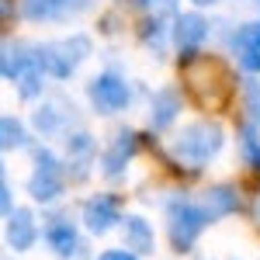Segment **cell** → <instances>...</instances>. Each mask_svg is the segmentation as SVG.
Here are the masks:
<instances>
[{"label": "cell", "mask_w": 260, "mask_h": 260, "mask_svg": "<svg viewBox=\"0 0 260 260\" xmlns=\"http://www.w3.org/2000/svg\"><path fill=\"white\" fill-rule=\"evenodd\" d=\"M205 225H208V215L198 201L174 198L167 205V233H170V243L177 253H187L194 246V240L205 233Z\"/></svg>", "instance_id": "1"}, {"label": "cell", "mask_w": 260, "mask_h": 260, "mask_svg": "<svg viewBox=\"0 0 260 260\" xmlns=\"http://www.w3.org/2000/svg\"><path fill=\"white\" fill-rule=\"evenodd\" d=\"M174 149H177V156H184L187 163L212 160V156L222 149V128L215 125V121H194V125L180 128Z\"/></svg>", "instance_id": "2"}, {"label": "cell", "mask_w": 260, "mask_h": 260, "mask_svg": "<svg viewBox=\"0 0 260 260\" xmlns=\"http://www.w3.org/2000/svg\"><path fill=\"white\" fill-rule=\"evenodd\" d=\"M87 52H90V42L83 39V35H73V39H66V42L45 45L39 52V66L49 70L52 77H70V73L87 59Z\"/></svg>", "instance_id": "3"}, {"label": "cell", "mask_w": 260, "mask_h": 260, "mask_svg": "<svg viewBox=\"0 0 260 260\" xmlns=\"http://www.w3.org/2000/svg\"><path fill=\"white\" fill-rule=\"evenodd\" d=\"M87 98L94 104V111L115 115V111H121L128 104V83L121 77H115V73H101V77H94L87 83Z\"/></svg>", "instance_id": "4"}, {"label": "cell", "mask_w": 260, "mask_h": 260, "mask_svg": "<svg viewBox=\"0 0 260 260\" xmlns=\"http://www.w3.org/2000/svg\"><path fill=\"white\" fill-rule=\"evenodd\" d=\"M35 174H31V180H28V191H31V198L35 201H52L59 198L62 191V170L59 163H56V156L49 153V149H39L35 153Z\"/></svg>", "instance_id": "5"}, {"label": "cell", "mask_w": 260, "mask_h": 260, "mask_svg": "<svg viewBox=\"0 0 260 260\" xmlns=\"http://www.w3.org/2000/svg\"><path fill=\"white\" fill-rule=\"evenodd\" d=\"M90 7H94V0H24L21 14L28 21H66Z\"/></svg>", "instance_id": "6"}, {"label": "cell", "mask_w": 260, "mask_h": 260, "mask_svg": "<svg viewBox=\"0 0 260 260\" xmlns=\"http://www.w3.org/2000/svg\"><path fill=\"white\" fill-rule=\"evenodd\" d=\"M115 222H121L118 198H111V194H94V198L83 205V225H87L94 236H104L108 229H115Z\"/></svg>", "instance_id": "7"}, {"label": "cell", "mask_w": 260, "mask_h": 260, "mask_svg": "<svg viewBox=\"0 0 260 260\" xmlns=\"http://www.w3.org/2000/svg\"><path fill=\"white\" fill-rule=\"evenodd\" d=\"M35 240H39V222H35V215L28 208H14L7 215V246L24 253V250L35 246Z\"/></svg>", "instance_id": "8"}, {"label": "cell", "mask_w": 260, "mask_h": 260, "mask_svg": "<svg viewBox=\"0 0 260 260\" xmlns=\"http://www.w3.org/2000/svg\"><path fill=\"white\" fill-rule=\"evenodd\" d=\"M45 243H49V250H52L56 257H73V253H80V243H77V225L66 219V215L49 219V225H45Z\"/></svg>", "instance_id": "9"}, {"label": "cell", "mask_w": 260, "mask_h": 260, "mask_svg": "<svg viewBox=\"0 0 260 260\" xmlns=\"http://www.w3.org/2000/svg\"><path fill=\"white\" fill-rule=\"evenodd\" d=\"M208 39V21L201 18V14H180L177 21H174V42H177L180 52H194L201 42Z\"/></svg>", "instance_id": "10"}, {"label": "cell", "mask_w": 260, "mask_h": 260, "mask_svg": "<svg viewBox=\"0 0 260 260\" xmlns=\"http://www.w3.org/2000/svg\"><path fill=\"white\" fill-rule=\"evenodd\" d=\"M201 208H205V215L208 222L222 219V215H233L236 208H240V194H236V187H229V184H215V187H208L198 201Z\"/></svg>", "instance_id": "11"}, {"label": "cell", "mask_w": 260, "mask_h": 260, "mask_svg": "<svg viewBox=\"0 0 260 260\" xmlns=\"http://www.w3.org/2000/svg\"><path fill=\"white\" fill-rule=\"evenodd\" d=\"M121 236H125V246L136 250L139 257L153 253L156 250V236H153V225L142 219V215H125L121 219Z\"/></svg>", "instance_id": "12"}, {"label": "cell", "mask_w": 260, "mask_h": 260, "mask_svg": "<svg viewBox=\"0 0 260 260\" xmlns=\"http://www.w3.org/2000/svg\"><path fill=\"white\" fill-rule=\"evenodd\" d=\"M177 111H180V94L174 90V87H163V90L153 94V104H149V125H153V128H167L170 121L177 118Z\"/></svg>", "instance_id": "13"}, {"label": "cell", "mask_w": 260, "mask_h": 260, "mask_svg": "<svg viewBox=\"0 0 260 260\" xmlns=\"http://www.w3.org/2000/svg\"><path fill=\"white\" fill-rule=\"evenodd\" d=\"M132 153H136V136H132V132H118L115 142H111V149L104 153V174H108V177H115L121 167L128 163Z\"/></svg>", "instance_id": "14"}, {"label": "cell", "mask_w": 260, "mask_h": 260, "mask_svg": "<svg viewBox=\"0 0 260 260\" xmlns=\"http://www.w3.org/2000/svg\"><path fill=\"white\" fill-rule=\"evenodd\" d=\"M233 49H236V56L260 52V24H240L233 35Z\"/></svg>", "instance_id": "15"}, {"label": "cell", "mask_w": 260, "mask_h": 260, "mask_svg": "<svg viewBox=\"0 0 260 260\" xmlns=\"http://www.w3.org/2000/svg\"><path fill=\"white\" fill-rule=\"evenodd\" d=\"M0 132H4V139H0V146H4V149H14V146H24V125H21L18 118L4 115V118H0Z\"/></svg>", "instance_id": "16"}, {"label": "cell", "mask_w": 260, "mask_h": 260, "mask_svg": "<svg viewBox=\"0 0 260 260\" xmlns=\"http://www.w3.org/2000/svg\"><path fill=\"white\" fill-rule=\"evenodd\" d=\"M14 83H18L21 98H35V94L42 90V66H39V59L31 62V66H28V70H24V73H21Z\"/></svg>", "instance_id": "17"}, {"label": "cell", "mask_w": 260, "mask_h": 260, "mask_svg": "<svg viewBox=\"0 0 260 260\" xmlns=\"http://www.w3.org/2000/svg\"><path fill=\"white\" fill-rule=\"evenodd\" d=\"M240 149H243V163H246L250 170H260V139L253 132H246L240 139Z\"/></svg>", "instance_id": "18"}, {"label": "cell", "mask_w": 260, "mask_h": 260, "mask_svg": "<svg viewBox=\"0 0 260 260\" xmlns=\"http://www.w3.org/2000/svg\"><path fill=\"white\" fill-rule=\"evenodd\" d=\"M246 111H250V118L260 125V83L257 80L246 83Z\"/></svg>", "instance_id": "19"}, {"label": "cell", "mask_w": 260, "mask_h": 260, "mask_svg": "<svg viewBox=\"0 0 260 260\" xmlns=\"http://www.w3.org/2000/svg\"><path fill=\"white\" fill-rule=\"evenodd\" d=\"M98 260H139V253L128 250V246H118V250H104Z\"/></svg>", "instance_id": "20"}, {"label": "cell", "mask_w": 260, "mask_h": 260, "mask_svg": "<svg viewBox=\"0 0 260 260\" xmlns=\"http://www.w3.org/2000/svg\"><path fill=\"white\" fill-rule=\"evenodd\" d=\"M149 7L156 14H174V0H149Z\"/></svg>", "instance_id": "21"}, {"label": "cell", "mask_w": 260, "mask_h": 260, "mask_svg": "<svg viewBox=\"0 0 260 260\" xmlns=\"http://www.w3.org/2000/svg\"><path fill=\"white\" fill-rule=\"evenodd\" d=\"M0 205H4V215H11V212H14V208H11V187H7V184L0 187Z\"/></svg>", "instance_id": "22"}, {"label": "cell", "mask_w": 260, "mask_h": 260, "mask_svg": "<svg viewBox=\"0 0 260 260\" xmlns=\"http://www.w3.org/2000/svg\"><path fill=\"white\" fill-rule=\"evenodd\" d=\"M253 225H257V229H260V198L253 201Z\"/></svg>", "instance_id": "23"}, {"label": "cell", "mask_w": 260, "mask_h": 260, "mask_svg": "<svg viewBox=\"0 0 260 260\" xmlns=\"http://www.w3.org/2000/svg\"><path fill=\"white\" fill-rule=\"evenodd\" d=\"M191 4H194V7H212L215 0H191Z\"/></svg>", "instance_id": "24"}]
</instances>
